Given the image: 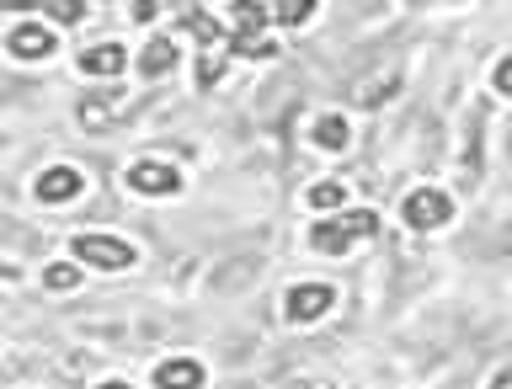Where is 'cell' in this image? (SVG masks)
<instances>
[{"label": "cell", "mask_w": 512, "mask_h": 389, "mask_svg": "<svg viewBox=\"0 0 512 389\" xmlns=\"http://www.w3.org/2000/svg\"><path fill=\"white\" fill-rule=\"evenodd\" d=\"M379 230V214H368V208H347L342 219H320L315 230H310V246L315 251H326V256H336V251H352L358 240H368Z\"/></svg>", "instance_id": "obj_1"}, {"label": "cell", "mask_w": 512, "mask_h": 389, "mask_svg": "<svg viewBox=\"0 0 512 389\" xmlns=\"http://www.w3.org/2000/svg\"><path fill=\"white\" fill-rule=\"evenodd\" d=\"M70 251H75V262H91V267H107V272H123V267L139 262V251L118 235H75Z\"/></svg>", "instance_id": "obj_2"}, {"label": "cell", "mask_w": 512, "mask_h": 389, "mask_svg": "<svg viewBox=\"0 0 512 389\" xmlns=\"http://www.w3.org/2000/svg\"><path fill=\"white\" fill-rule=\"evenodd\" d=\"M454 219V203H448V192L438 187H416L406 198V224L411 230H443V224Z\"/></svg>", "instance_id": "obj_3"}, {"label": "cell", "mask_w": 512, "mask_h": 389, "mask_svg": "<svg viewBox=\"0 0 512 389\" xmlns=\"http://www.w3.org/2000/svg\"><path fill=\"white\" fill-rule=\"evenodd\" d=\"M336 304V288L331 283H304V288H294L288 294V320L294 326H310V320H320Z\"/></svg>", "instance_id": "obj_4"}, {"label": "cell", "mask_w": 512, "mask_h": 389, "mask_svg": "<svg viewBox=\"0 0 512 389\" xmlns=\"http://www.w3.org/2000/svg\"><path fill=\"white\" fill-rule=\"evenodd\" d=\"M128 187L150 192V198H171V192L182 187V176H176L166 160H139V166H128Z\"/></svg>", "instance_id": "obj_5"}, {"label": "cell", "mask_w": 512, "mask_h": 389, "mask_svg": "<svg viewBox=\"0 0 512 389\" xmlns=\"http://www.w3.org/2000/svg\"><path fill=\"white\" fill-rule=\"evenodd\" d=\"M80 192H86V176L70 171V166H54V171L38 176V203H70Z\"/></svg>", "instance_id": "obj_6"}, {"label": "cell", "mask_w": 512, "mask_h": 389, "mask_svg": "<svg viewBox=\"0 0 512 389\" xmlns=\"http://www.w3.org/2000/svg\"><path fill=\"white\" fill-rule=\"evenodd\" d=\"M54 43H59V38H54L48 27H38V22H22V27L6 38V48H11L16 59H48V54H54Z\"/></svg>", "instance_id": "obj_7"}, {"label": "cell", "mask_w": 512, "mask_h": 389, "mask_svg": "<svg viewBox=\"0 0 512 389\" xmlns=\"http://www.w3.org/2000/svg\"><path fill=\"white\" fill-rule=\"evenodd\" d=\"M123 64H128L123 48L118 43H102V48H86V54H80V75L112 80V75H123Z\"/></svg>", "instance_id": "obj_8"}, {"label": "cell", "mask_w": 512, "mask_h": 389, "mask_svg": "<svg viewBox=\"0 0 512 389\" xmlns=\"http://www.w3.org/2000/svg\"><path fill=\"white\" fill-rule=\"evenodd\" d=\"M155 384L160 389H203V363L198 358H171V363H160Z\"/></svg>", "instance_id": "obj_9"}, {"label": "cell", "mask_w": 512, "mask_h": 389, "mask_svg": "<svg viewBox=\"0 0 512 389\" xmlns=\"http://www.w3.org/2000/svg\"><path fill=\"white\" fill-rule=\"evenodd\" d=\"M166 70H176V43H171V38H150V48L139 54V75L160 80Z\"/></svg>", "instance_id": "obj_10"}, {"label": "cell", "mask_w": 512, "mask_h": 389, "mask_svg": "<svg viewBox=\"0 0 512 389\" xmlns=\"http://www.w3.org/2000/svg\"><path fill=\"white\" fill-rule=\"evenodd\" d=\"M347 139H352V128L342 118H331V112L315 123V144H326V150H347Z\"/></svg>", "instance_id": "obj_11"}, {"label": "cell", "mask_w": 512, "mask_h": 389, "mask_svg": "<svg viewBox=\"0 0 512 389\" xmlns=\"http://www.w3.org/2000/svg\"><path fill=\"white\" fill-rule=\"evenodd\" d=\"M304 203L326 214V208H342V203H347V187H342V182H315V187H310V198H304Z\"/></svg>", "instance_id": "obj_12"}, {"label": "cell", "mask_w": 512, "mask_h": 389, "mask_svg": "<svg viewBox=\"0 0 512 389\" xmlns=\"http://www.w3.org/2000/svg\"><path fill=\"white\" fill-rule=\"evenodd\" d=\"M272 16L288 22V27H299V22H310V16H315V0H283V6H272Z\"/></svg>", "instance_id": "obj_13"}, {"label": "cell", "mask_w": 512, "mask_h": 389, "mask_svg": "<svg viewBox=\"0 0 512 389\" xmlns=\"http://www.w3.org/2000/svg\"><path fill=\"white\" fill-rule=\"evenodd\" d=\"M230 16L240 22V32H256V27H267L272 6H246V0H240V6H230Z\"/></svg>", "instance_id": "obj_14"}, {"label": "cell", "mask_w": 512, "mask_h": 389, "mask_svg": "<svg viewBox=\"0 0 512 389\" xmlns=\"http://www.w3.org/2000/svg\"><path fill=\"white\" fill-rule=\"evenodd\" d=\"M43 283L54 288V294H70V288L80 283V272H75V267H48V272H43Z\"/></svg>", "instance_id": "obj_15"}, {"label": "cell", "mask_w": 512, "mask_h": 389, "mask_svg": "<svg viewBox=\"0 0 512 389\" xmlns=\"http://www.w3.org/2000/svg\"><path fill=\"white\" fill-rule=\"evenodd\" d=\"M43 16H54V22H80L86 6H75V0H59V6H43Z\"/></svg>", "instance_id": "obj_16"}, {"label": "cell", "mask_w": 512, "mask_h": 389, "mask_svg": "<svg viewBox=\"0 0 512 389\" xmlns=\"http://www.w3.org/2000/svg\"><path fill=\"white\" fill-rule=\"evenodd\" d=\"M400 91V80H384V86H368V91H358L363 102H379V96H395Z\"/></svg>", "instance_id": "obj_17"}, {"label": "cell", "mask_w": 512, "mask_h": 389, "mask_svg": "<svg viewBox=\"0 0 512 389\" xmlns=\"http://www.w3.org/2000/svg\"><path fill=\"white\" fill-rule=\"evenodd\" d=\"M496 86H502V91L512 96V54H507L502 64H496Z\"/></svg>", "instance_id": "obj_18"}, {"label": "cell", "mask_w": 512, "mask_h": 389, "mask_svg": "<svg viewBox=\"0 0 512 389\" xmlns=\"http://www.w3.org/2000/svg\"><path fill=\"white\" fill-rule=\"evenodd\" d=\"M294 389H331V384H294Z\"/></svg>", "instance_id": "obj_19"}, {"label": "cell", "mask_w": 512, "mask_h": 389, "mask_svg": "<svg viewBox=\"0 0 512 389\" xmlns=\"http://www.w3.org/2000/svg\"><path fill=\"white\" fill-rule=\"evenodd\" d=\"M96 389H128V384H96Z\"/></svg>", "instance_id": "obj_20"}]
</instances>
